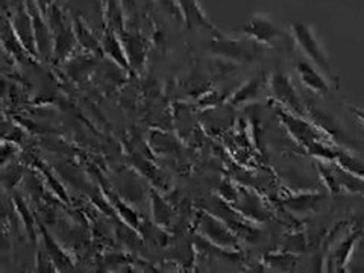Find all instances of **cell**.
Returning <instances> with one entry per match:
<instances>
[{
  "label": "cell",
  "mask_w": 364,
  "mask_h": 273,
  "mask_svg": "<svg viewBox=\"0 0 364 273\" xmlns=\"http://www.w3.org/2000/svg\"><path fill=\"white\" fill-rule=\"evenodd\" d=\"M294 38L301 46V49L305 52V55L321 68V70L326 75H331V65H329L328 56L325 55V50L322 49L321 43L316 38L313 29L302 21H294L291 25Z\"/></svg>",
  "instance_id": "cell-1"
},
{
  "label": "cell",
  "mask_w": 364,
  "mask_h": 273,
  "mask_svg": "<svg viewBox=\"0 0 364 273\" xmlns=\"http://www.w3.org/2000/svg\"><path fill=\"white\" fill-rule=\"evenodd\" d=\"M270 88L273 91V95H275V97L281 102L282 105H286L293 112H298V114L304 112L301 100L298 95H296V90L287 75H284L282 72L273 73L270 79Z\"/></svg>",
  "instance_id": "cell-2"
},
{
  "label": "cell",
  "mask_w": 364,
  "mask_h": 273,
  "mask_svg": "<svg viewBox=\"0 0 364 273\" xmlns=\"http://www.w3.org/2000/svg\"><path fill=\"white\" fill-rule=\"evenodd\" d=\"M243 33L259 43H272L273 40L279 38L281 31L275 26V23H273L269 17L254 16L245 25Z\"/></svg>",
  "instance_id": "cell-3"
},
{
  "label": "cell",
  "mask_w": 364,
  "mask_h": 273,
  "mask_svg": "<svg viewBox=\"0 0 364 273\" xmlns=\"http://www.w3.org/2000/svg\"><path fill=\"white\" fill-rule=\"evenodd\" d=\"M199 230L205 235V238H208L213 245H218L222 247L237 245L235 237L231 234V231H228L220 222H218L208 214H202Z\"/></svg>",
  "instance_id": "cell-4"
},
{
  "label": "cell",
  "mask_w": 364,
  "mask_h": 273,
  "mask_svg": "<svg viewBox=\"0 0 364 273\" xmlns=\"http://www.w3.org/2000/svg\"><path fill=\"white\" fill-rule=\"evenodd\" d=\"M176 2L182 11V16H184V21L188 29H205L218 33L213 23L205 16L198 0H176Z\"/></svg>",
  "instance_id": "cell-5"
},
{
  "label": "cell",
  "mask_w": 364,
  "mask_h": 273,
  "mask_svg": "<svg viewBox=\"0 0 364 273\" xmlns=\"http://www.w3.org/2000/svg\"><path fill=\"white\" fill-rule=\"evenodd\" d=\"M278 114H279L282 123L286 124L287 129L290 131V134L299 143H302L305 147H310L314 141L318 140V136H317L316 131L313 129L311 124L298 119L294 114H290L286 111H278Z\"/></svg>",
  "instance_id": "cell-6"
},
{
  "label": "cell",
  "mask_w": 364,
  "mask_h": 273,
  "mask_svg": "<svg viewBox=\"0 0 364 273\" xmlns=\"http://www.w3.org/2000/svg\"><path fill=\"white\" fill-rule=\"evenodd\" d=\"M50 23H52V26H53V29L56 32V36H55V58L60 60L61 56H64L68 50H70V48L73 46V41H75L73 31L67 29L64 26V23L61 20V16L58 14V11H56V8L53 9V13H52Z\"/></svg>",
  "instance_id": "cell-7"
},
{
  "label": "cell",
  "mask_w": 364,
  "mask_h": 273,
  "mask_svg": "<svg viewBox=\"0 0 364 273\" xmlns=\"http://www.w3.org/2000/svg\"><path fill=\"white\" fill-rule=\"evenodd\" d=\"M296 68H298L301 81L306 88L317 91V93H326V91H329V84L326 82V79L322 76L321 72L316 70L313 64L299 61L296 64Z\"/></svg>",
  "instance_id": "cell-8"
},
{
  "label": "cell",
  "mask_w": 364,
  "mask_h": 273,
  "mask_svg": "<svg viewBox=\"0 0 364 273\" xmlns=\"http://www.w3.org/2000/svg\"><path fill=\"white\" fill-rule=\"evenodd\" d=\"M14 26H16V33L20 43L25 46V49L31 52L32 55H36V33H33V26H32V18L28 16L25 11L20 9L16 18H14Z\"/></svg>",
  "instance_id": "cell-9"
},
{
  "label": "cell",
  "mask_w": 364,
  "mask_h": 273,
  "mask_svg": "<svg viewBox=\"0 0 364 273\" xmlns=\"http://www.w3.org/2000/svg\"><path fill=\"white\" fill-rule=\"evenodd\" d=\"M211 50L215 53H220L228 56V58L232 60H249L250 56V49H245V46L242 41H234V40H222L215 38L211 43Z\"/></svg>",
  "instance_id": "cell-10"
},
{
  "label": "cell",
  "mask_w": 364,
  "mask_h": 273,
  "mask_svg": "<svg viewBox=\"0 0 364 273\" xmlns=\"http://www.w3.org/2000/svg\"><path fill=\"white\" fill-rule=\"evenodd\" d=\"M29 5V13L32 18V26H33V33H36V41L38 46V50L43 55H49V28L48 25H44L43 18L38 14V9L33 5V0H28Z\"/></svg>",
  "instance_id": "cell-11"
},
{
  "label": "cell",
  "mask_w": 364,
  "mask_h": 273,
  "mask_svg": "<svg viewBox=\"0 0 364 273\" xmlns=\"http://www.w3.org/2000/svg\"><path fill=\"white\" fill-rule=\"evenodd\" d=\"M102 49H104L111 56L112 61H116L120 67H123V68L131 67L127 52H124V48L122 44V40L119 37H116L114 31L109 29L104 36V38H102Z\"/></svg>",
  "instance_id": "cell-12"
},
{
  "label": "cell",
  "mask_w": 364,
  "mask_h": 273,
  "mask_svg": "<svg viewBox=\"0 0 364 273\" xmlns=\"http://www.w3.org/2000/svg\"><path fill=\"white\" fill-rule=\"evenodd\" d=\"M41 232H43V238H44L46 250H48V255L53 261V264L60 269H70L72 267L70 258L65 255L64 250L58 246V243L53 240V238L48 234V231H46L43 226H41Z\"/></svg>",
  "instance_id": "cell-13"
},
{
  "label": "cell",
  "mask_w": 364,
  "mask_h": 273,
  "mask_svg": "<svg viewBox=\"0 0 364 273\" xmlns=\"http://www.w3.org/2000/svg\"><path fill=\"white\" fill-rule=\"evenodd\" d=\"M311 116L314 119V123H317V127L323 129L325 132L331 134V135H336V136H341V129L338 127V123L331 117L328 116V114L322 112L321 109H311Z\"/></svg>",
  "instance_id": "cell-14"
},
{
  "label": "cell",
  "mask_w": 364,
  "mask_h": 273,
  "mask_svg": "<svg viewBox=\"0 0 364 273\" xmlns=\"http://www.w3.org/2000/svg\"><path fill=\"white\" fill-rule=\"evenodd\" d=\"M261 84H263V79L261 77H255L252 81L247 82L246 85H243V88H240L237 93L232 96V104H242V102H246L249 99L257 97L258 91L261 88Z\"/></svg>",
  "instance_id": "cell-15"
},
{
  "label": "cell",
  "mask_w": 364,
  "mask_h": 273,
  "mask_svg": "<svg viewBox=\"0 0 364 273\" xmlns=\"http://www.w3.org/2000/svg\"><path fill=\"white\" fill-rule=\"evenodd\" d=\"M336 158L338 159V164L341 168L346 170V172H349L352 175L364 179V164L360 163L358 159H355L354 156H350L345 152H337Z\"/></svg>",
  "instance_id": "cell-16"
},
{
  "label": "cell",
  "mask_w": 364,
  "mask_h": 273,
  "mask_svg": "<svg viewBox=\"0 0 364 273\" xmlns=\"http://www.w3.org/2000/svg\"><path fill=\"white\" fill-rule=\"evenodd\" d=\"M322 200V196H313V195H304V196H298V198H293L290 200L286 202L287 207L293 211H309L313 210L314 207H317V202Z\"/></svg>",
  "instance_id": "cell-17"
},
{
  "label": "cell",
  "mask_w": 364,
  "mask_h": 273,
  "mask_svg": "<svg viewBox=\"0 0 364 273\" xmlns=\"http://www.w3.org/2000/svg\"><path fill=\"white\" fill-rule=\"evenodd\" d=\"M75 33H76L79 43H81L85 49H90V50L99 49L97 40L93 36H91L90 31L79 20L75 21Z\"/></svg>",
  "instance_id": "cell-18"
},
{
  "label": "cell",
  "mask_w": 364,
  "mask_h": 273,
  "mask_svg": "<svg viewBox=\"0 0 364 273\" xmlns=\"http://www.w3.org/2000/svg\"><path fill=\"white\" fill-rule=\"evenodd\" d=\"M152 203H154V218L156 223L159 225H167L170 222V208L167 203L159 198L158 195H152Z\"/></svg>",
  "instance_id": "cell-19"
},
{
  "label": "cell",
  "mask_w": 364,
  "mask_h": 273,
  "mask_svg": "<svg viewBox=\"0 0 364 273\" xmlns=\"http://www.w3.org/2000/svg\"><path fill=\"white\" fill-rule=\"evenodd\" d=\"M14 202H16V205H17V210H18L20 215L23 218V222H25V226H26V230H28L29 237L32 238V242H37L36 231H33V223H36V220L32 219V214H31V213H29V210L26 208V203L21 200V198H20V196H16Z\"/></svg>",
  "instance_id": "cell-20"
},
{
  "label": "cell",
  "mask_w": 364,
  "mask_h": 273,
  "mask_svg": "<svg viewBox=\"0 0 364 273\" xmlns=\"http://www.w3.org/2000/svg\"><path fill=\"white\" fill-rule=\"evenodd\" d=\"M108 17H109V23H111V31L114 32H122L123 31V18H122V13L119 5L111 0L109 2V8H108Z\"/></svg>",
  "instance_id": "cell-21"
},
{
  "label": "cell",
  "mask_w": 364,
  "mask_h": 273,
  "mask_svg": "<svg viewBox=\"0 0 364 273\" xmlns=\"http://www.w3.org/2000/svg\"><path fill=\"white\" fill-rule=\"evenodd\" d=\"M354 240H355V237H350L349 240H346L343 245L340 246V249H338V252H337V258H338V264L341 263L343 264L345 263V259L348 258V254H349V250H350V246H352V243H354Z\"/></svg>",
  "instance_id": "cell-22"
},
{
  "label": "cell",
  "mask_w": 364,
  "mask_h": 273,
  "mask_svg": "<svg viewBox=\"0 0 364 273\" xmlns=\"http://www.w3.org/2000/svg\"><path fill=\"white\" fill-rule=\"evenodd\" d=\"M352 111H354L355 116H357L358 119H361L363 123H364V111H361V109H358V108H352Z\"/></svg>",
  "instance_id": "cell-23"
}]
</instances>
